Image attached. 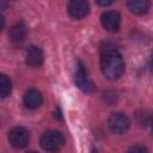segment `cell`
Masks as SVG:
<instances>
[{
	"mask_svg": "<svg viewBox=\"0 0 153 153\" xmlns=\"http://www.w3.org/2000/svg\"><path fill=\"white\" fill-rule=\"evenodd\" d=\"M44 60V54L43 50L39 47L36 45H31L27 50H26V55H25V62L29 67H39L43 63Z\"/></svg>",
	"mask_w": 153,
	"mask_h": 153,
	"instance_id": "cell-8",
	"label": "cell"
},
{
	"mask_svg": "<svg viewBox=\"0 0 153 153\" xmlns=\"http://www.w3.org/2000/svg\"><path fill=\"white\" fill-rule=\"evenodd\" d=\"M8 141L16 148H24L29 143V131L23 127H14L8 131Z\"/></svg>",
	"mask_w": 153,
	"mask_h": 153,
	"instance_id": "cell-5",
	"label": "cell"
},
{
	"mask_svg": "<svg viewBox=\"0 0 153 153\" xmlns=\"http://www.w3.org/2000/svg\"><path fill=\"white\" fill-rule=\"evenodd\" d=\"M10 39L13 44L18 45L20 44L22 42H24V39L26 38V35H27V27L26 25L23 23V22H18L16 23L11 30H10Z\"/></svg>",
	"mask_w": 153,
	"mask_h": 153,
	"instance_id": "cell-9",
	"label": "cell"
},
{
	"mask_svg": "<svg viewBox=\"0 0 153 153\" xmlns=\"http://www.w3.org/2000/svg\"><path fill=\"white\" fill-rule=\"evenodd\" d=\"M91 153H98V151H97V149H94V148H93V149H92V151H91Z\"/></svg>",
	"mask_w": 153,
	"mask_h": 153,
	"instance_id": "cell-17",
	"label": "cell"
},
{
	"mask_svg": "<svg viewBox=\"0 0 153 153\" xmlns=\"http://www.w3.org/2000/svg\"><path fill=\"white\" fill-rule=\"evenodd\" d=\"M97 4L100 5V6H109V5H112L114 1H105V0H97Z\"/></svg>",
	"mask_w": 153,
	"mask_h": 153,
	"instance_id": "cell-14",
	"label": "cell"
},
{
	"mask_svg": "<svg viewBox=\"0 0 153 153\" xmlns=\"http://www.w3.org/2000/svg\"><path fill=\"white\" fill-rule=\"evenodd\" d=\"M108 126L112 133L116 134H123L124 131L128 130L130 126V121L128 116L123 112H114L110 115L108 120Z\"/></svg>",
	"mask_w": 153,
	"mask_h": 153,
	"instance_id": "cell-3",
	"label": "cell"
},
{
	"mask_svg": "<svg viewBox=\"0 0 153 153\" xmlns=\"http://www.w3.org/2000/svg\"><path fill=\"white\" fill-rule=\"evenodd\" d=\"M67 11L73 19H81L88 14L90 5L87 1H84V0H73L68 2Z\"/></svg>",
	"mask_w": 153,
	"mask_h": 153,
	"instance_id": "cell-7",
	"label": "cell"
},
{
	"mask_svg": "<svg viewBox=\"0 0 153 153\" xmlns=\"http://www.w3.org/2000/svg\"><path fill=\"white\" fill-rule=\"evenodd\" d=\"M74 82H75V85H76L81 91H84V92H86V93H91V92H93L94 88H96L94 84L88 79L84 65L80 63V62L78 63L76 69H75V73H74Z\"/></svg>",
	"mask_w": 153,
	"mask_h": 153,
	"instance_id": "cell-4",
	"label": "cell"
},
{
	"mask_svg": "<svg viewBox=\"0 0 153 153\" xmlns=\"http://www.w3.org/2000/svg\"><path fill=\"white\" fill-rule=\"evenodd\" d=\"M27 153H37V152H35V151H30V152H27Z\"/></svg>",
	"mask_w": 153,
	"mask_h": 153,
	"instance_id": "cell-18",
	"label": "cell"
},
{
	"mask_svg": "<svg viewBox=\"0 0 153 153\" xmlns=\"http://www.w3.org/2000/svg\"><path fill=\"white\" fill-rule=\"evenodd\" d=\"M127 153H148V151H147V148H146L145 146H142V145H134V146H131V147L128 149Z\"/></svg>",
	"mask_w": 153,
	"mask_h": 153,
	"instance_id": "cell-13",
	"label": "cell"
},
{
	"mask_svg": "<svg viewBox=\"0 0 153 153\" xmlns=\"http://www.w3.org/2000/svg\"><path fill=\"white\" fill-rule=\"evenodd\" d=\"M43 103L42 93L36 88H30L24 94V104L29 109H38Z\"/></svg>",
	"mask_w": 153,
	"mask_h": 153,
	"instance_id": "cell-10",
	"label": "cell"
},
{
	"mask_svg": "<svg viewBox=\"0 0 153 153\" xmlns=\"http://www.w3.org/2000/svg\"><path fill=\"white\" fill-rule=\"evenodd\" d=\"M151 127H152V130H153V116H152V118H151Z\"/></svg>",
	"mask_w": 153,
	"mask_h": 153,
	"instance_id": "cell-16",
	"label": "cell"
},
{
	"mask_svg": "<svg viewBox=\"0 0 153 153\" xmlns=\"http://www.w3.org/2000/svg\"><path fill=\"white\" fill-rule=\"evenodd\" d=\"M149 67H151V71L153 72V53L151 55V61H149Z\"/></svg>",
	"mask_w": 153,
	"mask_h": 153,
	"instance_id": "cell-15",
	"label": "cell"
},
{
	"mask_svg": "<svg viewBox=\"0 0 153 153\" xmlns=\"http://www.w3.org/2000/svg\"><path fill=\"white\" fill-rule=\"evenodd\" d=\"M12 91V82L11 80L5 75V74H1L0 75V94L2 98H6L10 96Z\"/></svg>",
	"mask_w": 153,
	"mask_h": 153,
	"instance_id": "cell-12",
	"label": "cell"
},
{
	"mask_svg": "<svg viewBox=\"0 0 153 153\" xmlns=\"http://www.w3.org/2000/svg\"><path fill=\"white\" fill-rule=\"evenodd\" d=\"M100 23L105 30L110 32H116L120 30L121 16L116 11H105L100 16Z\"/></svg>",
	"mask_w": 153,
	"mask_h": 153,
	"instance_id": "cell-6",
	"label": "cell"
},
{
	"mask_svg": "<svg viewBox=\"0 0 153 153\" xmlns=\"http://www.w3.org/2000/svg\"><path fill=\"white\" fill-rule=\"evenodd\" d=\"M100 68L103 75L109 80H116L124 73V60L116 50H106L100 57Z\"/></svg>",
	"mask_w": 153,
	"mask_h": 153,
	"instance_id": "cell-1",
	"label": "cell"
},
{
	"mask_svg": "<svg viewBox=\"0 0 153 153\" xmlns=\"http://www.w3.org/2000/svg\"><path fill=\"white\" fill-rule=\"evenodd\" d=\"M129 11L134 14H145L151 7V2L147 0H131L127 4Z\"/></svg>",
	"mask_w": 153,
	"mask_h": 153,
	"instance_id": "cell-11",
	"label": "cell"
},
{
	"mask_svg": "<svg viewBox=\"0 0 153 153\" xmlns=\"http://www.w3.org/2000/svg\"><path fill=\"white\" fill-rule=\"evenodd\" d=\"M63 145L65 137L57 130H47L41 136V146L47 152L56 153L63 147Z\"/></svg>",
	"mask_w": 153,
	"mask_h": 153,
	"instance_id": "cell-2",
	"label": "cell"
}]
</instances>
